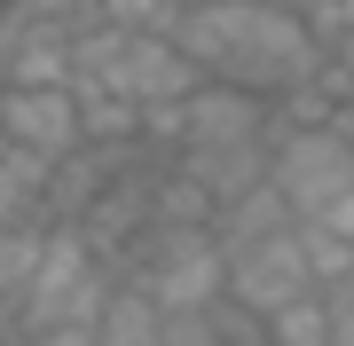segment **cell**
Here are the masks:
<instances>
[{
  "label": "cell",
  "instance_id": "obj_1",
  "mask_svg": "<svg viewBox=\"0 0 354 346\" xmlns=\"http://www.w3.org/2000/svg\"><path fill=\"white\" fill-rule=\"evenodd\" d=\"M174 39L189 48V64L221 87H244L260 103H291L330 71V48L315 39L291 0H228V8H181Z\"/></svg>",
  "mask_w": 354,
  "mask_h": 346
},
{
  "label": "cell",
  "instance_id": "obj_2",
  "mask_svg": "<svg viewBox=\"0 0 354 346\" xmlns=\"http://www.w3.org/2000/svg\"><path fill=\"white\" fill-rule=\"evenodd\" d=\"M127 283H142L165 315H213L228 299V244L221 229H158L150 220V244H134Z\"/></svg>",
  "mask_w": 354,
  "mask_h": 346
},
{
  "label": "cell",
  "instance_id": "obj_3",
  "mask_svg": "<svg viewBox=\"0 0 354 346\" xmlns=\"http://www.w3.org/2000/svg\"><path fill=\"white\" fill-rule=\"evenodd\" d=\"M268 181H276V197L299 220H330L354 197V142H346V126H276V166H268Z\"/></svg>",
  "mask_w": 354,
  "mask_h": 346
},
{
  "label": "cell",
  "instance_id": "obj_4",
  "mask_svg": "<svg viewBox=\"0 0 354 346\" xmlns=\"http://www.w3.org/2000/svg\"><path fill=\"white\" fill-rule=\"evenodd\" d=\"M323 283H315V260H307V244L299 229H283V236H260V244H228V299H236L244 315H283V307H299V299H315Z\"/></svg>",
  "mask_w": 354,
  "mask_h": 346
},
{
  "label": "cell",
  "instance_id": "obj_5",
  "mask_svg": "<svg viewBox=\"0 0 354 346\" xmlns=\"http://www.w3.org/2000/svg\"><path fill=\"white\" fill-rule=\"evenodd\" d=\"M197 87H205V71L189 64V48L174 32H134L127 55H118V71H111V87H87V95H118L134 110H181Z\"/></svg>",
  "mask_w": 354,
  "mask_h": 346
},
{
  "label": "cell",
  "instance_id": "obj_6",
  "mask_svg": "<svg viewBox=\"0 0 354 346\" xmlns=\"http://www.w3.org/2000/svg\"><path fill=\"white\" fill-rule=\"evenodd\" d=\"M0 142L24 157H48V166H71L87 150V110H79L71 87H48V95H0Z\"/></svg>",
  "mask_w": 354,
  "mask_h": 346
},
{
  "label": "cell",
  "instance_id": "obj_7",
  "mask_svg": "<svg viewBox=\"0 0 354 346\" xmlns=\"http://www.w3.org/2000/svg\"><path fill=\"white\" fill-rule=\"evenodd\" d=\"M236 142H276V103L205 79L189 103H181V157L189 150H236Z\"/></svg>",
  "mask_w": 354,
  "mask_h": 346
},
{
  "label": "cell",
  "instance_id": "obj_8",
  "mask_svg": "<svg viewBox=\"0 0 354 346\" xmlns=\"http://www.w3.org/2000/svg\"><path fill=\"white\" fill-rule=\"evenodd\" d=\"M95 338L102 346H165L174 338V315H165L142 283H118L111 307H102V323H95Z\"/></svg>",
  "mask_w": 354,
  "mask_h": 346
},
{
  "label": "cell",
  "instance_id": "obj_9",
  "mask_svg": "<svg viewBox=\"0 0 354 346\" xmlns=\"http://www.w3.org/2000/svg\"><path fill=\"white\" fill-rule=\"evenodd\" d=\"M39 260H48V229H8L0 236V315L24 307V291L39 283Z\"/></svg>",
  "mask_w": 354,
  "mask_h": 346
},
{
  "label": "cell",
  "instance_id": "obj_10",
  "mask_svg": "<svg viewBox=\"0 0 354 346\" xmlns=\"http://www.w3.org/2000/svg\"><path fill=\"white\" fill-rule=\"evenodd\" d=\"M268 338H276V346H339V315H330V291L299 299V307H283V315H268Z\"/></svg>",
  "mask_w": 354,
  "mask_h": 346
},
{
  "label": "cell",
  "instance_id": "obj_11",
  "mask_svg": "<svg viewBox=\"0 0 354 346\" xmlns=\"http://www.w3.org/2000/svg\"><path fill=\"white\" fill-rule=\"evenodd\" d=\"M102 24H118V32H174L181 0H102Z\"/></svg>",
  "mask_w": 354,
  "mask_h": 346
},
{
  "label": "cell",
  "instance_id": "obj_12",
  "mask_svg": "<svg viewBox=\"0 0 354 346\" xmlns=\"http://www.w3.org/2000/svg\"><path fill=\"white\" fill-rule=\"evenodd\" d=\"M32 346H102V338H95V323H55V331H39Z\"/></svg>",
  "mask_w": 354,
  "mask_h": 346
},
{
  "label": "cell",
  "instance_id": "obj_13",
  "mask_svg": "<svg viewBox=\"0 0 354 346\" xmlns=\"http://www.w3.org/2000/svg\"><path fill=\"white\" fill-rule=\"evenodd\" d=\"M39 8H48V16H64V24H95V16H102V0H39Z\"/></svg>",
  "mask_w": 354,
  "mask_h": 346
},
{
  "label": "cell",
  "instance_id": "obj_14",
  "mask_svg": "<svg viewBox=\"0 0 354 346\" xmlns=\"http://www.w3.org/2000/svg\"><path fill=\"white\" fill-rule=\"evenodd\" d=\"M330 315H339V346H354V283L330 291Z\"/></svg>",
  "mask_w": 354,
  "mask_h": 346
},
{
  "label": "cell",
  "instance_id": "obj_15",
  "mask_svg": "<svg viewBox=\"0 0 354 346\" xmlns=\"http://www.w3.org/2000/svg\"><path fill=\"white\" fill-rule=\"evenodd\" d=\"M330 64H339V71H346V79H354V32H346V39H339V48H330Z\"/></svg>",
  "mask_w": 354,
  "mask_h": 346
},
{
  "label": "cell",
  "instance_id": "obj_16",
  "mask_svg": "<svg viewBox=\"0 0 354 346\" xmlns=\"http://www.w3.org/2000/svg\"><path fill=\"white\" fill-rule=\"evenodd\" d=\"M330 229H339V236L354 244V197H346V205H339V213H330Z\"/></svg>",
  "mask_w": 354,
  "mask_h": 346
},
{
  "label": "cell",
  "instance_id": "obj_17",
  "mask_svg": "<svg viewBox=\"0 0 354 346\" xmlns=\"http://www.w3.org/2000/svg\"><path fill=\"white\" fill-rule=\"evenodd\" d=\"M0 346H32V338H8V331H0Z\"/></svg>",
  "mask_w": 354,
  "mask_h": 346
}]
</instances>
